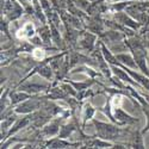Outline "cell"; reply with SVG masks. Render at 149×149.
<instances>
[{"label": "cell", "instance_id": "6da1fadb", "mask_svg": "<svg viewBox=\"0 0 149 149\" xmlns=\"http://www.w3.org/2000/svg\"><path fill=\"white\" fill-rule=\"evenodd\" d=\"M32 33H33V26L31 23H28L17 32V37L18 38H26V37H30Z\"/></svg>", "mask_w": 149, "mask_h": 149}, {"label": "cell", "instance_id": "7a4b0ae2", "mask_svg": "<svg viewBox=\"0 0 149 149\" xmlns=\"http://www.w3.org/2000/svg\"><path fill=\"white\" fill-rule=\"evenodd\" d=\"M32 56H33V58L40 61V60H42L44 57V52L42 50V49H35L33 53H32Z\"/></svg>", "mask_w": 149, "mask_h": 149}, {"label": "cell", "instance_id": "3957f363", "mask_svg": "<svg viewBox=\"0 0 149 149\" xmlns=\"http://www.w3.org/2000/svg\"><path fill=\"white\" fill-rule=\"evenodd\" d=\"M120 103H122V97H119V95H118V97H115V98L112 99V106H113V107H115L116 105L119 106Z\"/></svg>", "mask_w": 149, "mask_h": 149}]
</instances>
